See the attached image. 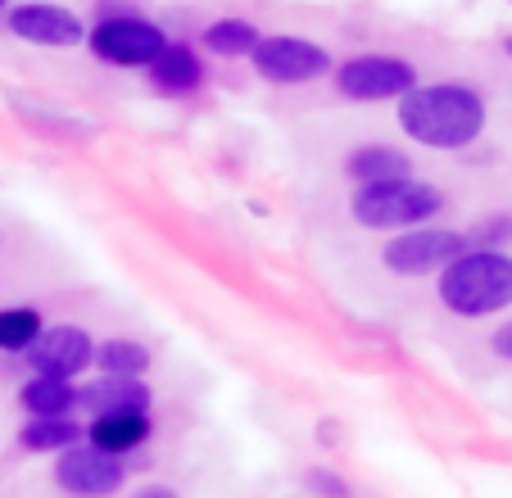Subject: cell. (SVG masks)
<instances>
[{"instance_id": "6da1fadb", "label": "cell", "mask_w": 512, "mask_h": 498, "mask_svg": "<svg viewBox=\"0 0 512 498\" xmlns=\"http://www.w3.org/2000/svg\"><path fill=\"white\" fill-rule=\"evenodd\" d=\"M395 105L399 132L426 150H467L481 141L485 123H490L485 96L467 82H417Z\"/></svg>"}, {"instance_id": "7a4b0ae2", "label": "cell", "mask_w": 512, "mask_h": 498, "mask_svg": "<svg viewBox=\"0 0 512 498\" xmlns=\"http://www.w3.org/2000/svg\"><path fill=\"white\" fill-rule=\"evenodd\" d=\"M440 304L454 317H494L512 308V254L508 249L467 245L440 272Z\"/></svg>"}, {"instance_id": "3957f363", "label": "cell", "mask_w": 512, "mask_h": 498, "mask_svg": "<svg viewBox=\"0 0 512 498\" xmlns=\"http://www.w3.org/2000/svg\"><path fill=\"white\" fill-rule=\"evenodd\" d=\"M349 213H354L358 227H368V231H408L445 213V191L413 173L390 177V182L354 186Z\"/></svg>"}, {"instance_id": "277c9868", "label": "cell", "mask_w": 512, "mask_h": 498, "mask_svg": "<svg viewBox=\"0 0 512 498\" xmlns=\"http://www.w3.org/2000/svg\"><path fill=\"white\" fill-rule=\"evenodd\" d=\"M463 249H467V231L422 222V227L395 231L386 240V249H381V263L395 277H440Z\"/></svg>"}, {"instance_id": "5b68a950", "label": "cell", "mask_w": 512, "mask_h": 498, "mask_svg": "<svg viewBox=\"0 0 512 498\" xmlns=\"http://www.w3.org/2000/svg\"><path fill=\"white\" fill-rule=\"evenodd\" d=\"M87 46L109 68H150V59L168 46V32L132 10H105V19L96 28H87Z\"/></svg>"}, {"instance_id": "8992f818", "label": "cell", "mask_w": 512, "mask_h": 498, "mask_svg": "<svg viewBox=\"0 0 512 498\" xmlns=\"http://www.w3.org/2000/svg\"><path fill=\"white\" fill-rule=\"evenodd\" d=\"M331 82H336L340 100L381 105V100H399L404 91L417 87V68L395 55H354L331 68Z\"/></svg>"}, {"instance_id": "52a82bcc", "label": "cell", "mask_w": 512, "mask_h": 498, "mask_svg": "<svg viewBox=\"0 0 512 498\" xmlns=\"http://www.w3.org/2000/svg\"><path fill=\"white\" fill-rule=\"evenodd\" d=\"M250 64L263 82L272 87H309L318 77H331V50H322L309 37H259V46L250 50Z\"/></svg>"}, {"instance_id": "ba28073f", "label": "cell", "mask_w": 512, "mask_h": 498, "mask_svg": "<svg viewBox=\"0 0 512 498\" xmlns=\"http://www.w3.org/2000/svg\"><path fill=\"white\" fill-rule=\"evenodd\" d=\"M55 485L68 498H114L127 485V458L96 449L91 440H78L64 453H55Z\"/></svg>"}, {"instance_id": "9c48e42d", "label": "cell", "mask_w": 512, "mask_h": 498, "mask_svg": "<svg viewBox=\"0 0 512 498\" xmlns=\"http://www.w3.org/2000/svg\"><path fill=\"white\" fill-rule=\"evenodd\" d=\"M5 28H10V37H19L23 46H41V50H73L87 41V23L73 10L46 5V0L14 5V10L5 14Z\"/></svg>"}, {"instance_id": "30bf717a", "label": "cell", "mask_w": 512, "mask_h": 498, "mask_svg": "<svg viewBox=\"0 0 512 498\" xmlns=\"http://www.w3.org/2000/svg\"><path fill=\"white\" fill-rule=\"evenodd\" d=\"M28 367L41 376H64V381H78L82 372H91V358H96V340H91L87 326L59 322V326H41V336L32 340Z\"/></svg>"}, {"instance_id": "8fae6325", "label": "cell", "mask_w": 512, "mask_h": 498, "mask_svg": "<svg viewBox=\"0 0 512 498\" xmlns=\"http://www.w3.org/2000/svg\"><path fill=\"white\" fill-rule=\"evenodd\" d=\"M155 394L141 376H109L100 372L96 381L78 385V412L87 417H100V412H150Z\"/></svg>"}, {"instance_id": "7c38bea8", "label": "cell", "mask_w": 512, "mask_h": 498, "mask_svg": "<svg viewBox=\"0 0 512 498\" xmlns=\"http://www.w3.org/2000/svg\"><path fill=\"white\" fill-rule=\"evenodd\" d=\"M155 435V422H150V412H100L82 426V440H91L96 449H109L118 458H132L145 440Z\"/></svg>"}, {"instance_id": "4fadbf2b", "label": "cell", "mask_w": 512, "mask_h": 498, "mask_svg": "<svg viewBox=\"0 0 512 498\" xmlns=\"http://www.w3.org/2000/svg\"><path fill=\"white\" fill-rule=\"evenodd\" d=\"M204 77H209V68H204L200 50L186 46V41H168V46L150 59V82H155L159 91H168V96H191V91L204 87Z\"/></svg>"}, {"instance_id": "5bb4252c", "label": "cell", "mask_w": 512, "mask_h": 498, "mask_svg": "<svg viewBox=\"0 0 512 498\" xmlns=\"http://www.w3.org/2000/svg\"><path fill=\"white\" fill-rule=\"evenodd\" d=\"M413 163H408L404 150L386 141H368V145H354L345 154V177L354 186H372V182H390V177H408Z\"/></svg>"}, {"instance_id": "9a60e30c", "label": "cell", "mask_w": 512, "mask_h": 498, "mask_svg": "<svg viewBox=\"0 0 512 498\" xmlns=\"http://www.w3.org/2000/svg\"><path fill=\"white\" fill-rule=\"evenodd\" d=\"M19 403L28 417H73L78 412V381L32 372L19 390Z\"/></svg>"}, {"instance_id": "2e32d148", "label": "cell", "mask_w": 512, "mask_h": 498, "mask_svg": "<svg viewBox=\"0 0 512 498\" xmlns=\"http://www.w3.org/2000/svg\"><path fill=\"white\" fill-rule=\"evenodd\" d=\"M82 440L78 417H28L19 431V444L28 453H64L68 444Z\"/></svg>"}, {"instance_id": "e0dca14e", "label": "cell", "mask_w": 512, "mask_h": 498, "mask_svg": "<svg viewBox=\"0 0 512 498\" xmlns=\"http://www.w3.org/2000/svg\"><path fill=\"white\" fill-rule=\"evenodd\" d=\"M263 32L245 19H213L209 28L200 32V46L218 59H250V50L259 46Z\"/></svg>"}, {"instance_id": "ac0fdd59", "label": "cell", "mask_w": 512, "mask_h": 498, "mask_svg": "<svg viewBox=\"0 0 512 498\" xmlns=\"http://www.w3.org/2000/svg\"><path fill=\"white\" fill-rule=\"evenodd\" d=\"M91 367H96V372H109V376H145L150 372V349H145L141 340H123V336L100 340Z\"/></svg>"}, {"instance_id": "d6986e66", "label": "cell", "mask_w": 512, "mask_h": 498, "mask_svg": "<svg viewBox=\"0 0 512 498\" xmlns=\"http://www.w3.org/2000/svg\"><path fill=\"white\" fill-rule=\"evenodd\" d=\"M41 326L37 308H0V354H28Z\"/></svg>"}, {"instance_id": "ffe728a7", "label": "cell", "mask_w": 512, "mask_h": 498, "mask_svg": "<svg viewBox=\"0 0 512 498\" xmlns=\"http://www.w3.org/2000/svg\"><path fill=\"white\" fill-rule=\"evenodd\" d=\"M467 245L508 249L512 245V213H485V218H476V227L467 231Z\"/></svg>"}, {"instance_id": "44dd1931", "label": "cell", "mask_w": 512, "mask_h": 498, "mask_svg": "<svg viewBox=\"0 0 512 498\" xmlns=\"http://www.w3.org/2000/svg\"><path fill=\"white\" fill-rule=\"evenodd\" d=\"M304 485H309L318 498H354V489H349L345 480H340L336 471H327V467H309L304 471Z\"/></svg>"}, {"instance_id": "7402d4cb", "label": "cell", "mask_w": 512, "mask_h": 498, "mask_svg": "<svg viewBox=\"0 0 512 498\" xmlns=\"http://www.w3.org/2000/svg\"><path fill=\"white\" fill-rule=\"evenodd\" d=\"M490 349H494V358H503V363H512V317H508V322H503V326H494Z\"/></svg>"}, {"instance_id": "603a6c76", "label": "cell", "mask_w": 512, "mask_h": 498, "mask_svg": "<svg viewBox=\"0 0 512 498\" xmlns=\"http://www.w3.org/2000/svg\"><path fill=\"white\" fill-rule=\"evenodd\" d=\"M127 498H182L173 485H159V480H150V485H141L136 494H127Z\"/></svg>"}, {"instance_id": "cb8c5ba5", "label": "cell", "mask_w": 512, "mask_h": 498, "mask_svg": "<svg viewBox=\"0 0 512 498\" xmlns=\"http://www.w3.org/2000/svg\"><path fill=\"white\" fill-rule=\"evenodd\" d=\"M503 50H508V59H512V37H508V41H503Z\"/></svg>"}, {"instance_id": "d4e9b609", "label": "cell", "mask_w": 512, "mask_h": 498, "mask_svg": "<svg viewBox=\"0 0 512 498\" xmlns=\"http://www.w3.org/2000/svg\"><path fill=\"white\" fill-rule=\"evenodd\" d=\"M5 5H10V0H0V10H5Z\"/></svg>"}]
</instances>
